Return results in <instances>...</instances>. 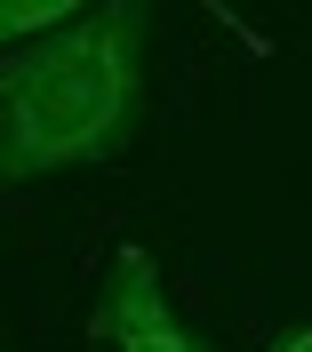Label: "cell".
Returning <instances> with one entry per match:
<instances>
[{"instance_id": "1", "label": "cell", "mask_w": 312, "mask_h": 352, "mask_svg": "<svg viewBox=\"0 0 312 352\" xmlns=\"http://www.w3.org/2000/svg\"><path fill=\"white\" fill-rule=\"evenodd\" d=\"M144 32H153V8L104 0L56 41L16 48L0 65V176L8 184H41V176L129 153L144 120Z\"/></svg>"}, {"instance_id": "2", "label": "cell", "mask_w": 312, "mask_h": 352, "mask_svg": "<svg viewBox=\"0 0 312 352\" xmlns=\"http://www.w3.org/2000/svg\"><path fill=\"white\" fill-rule=\"evenodd\" d=\"M96 336H104L112 352H208L201 336L177 320V305H168L153 256H144L136 241L112 256L104 288H96Z\"/></svg>"}, {"instance_id": "3", "label": "cell", "mask_w": 312, "mask_h": 352, "mask_svg": "<svg viewBox=\"0 0 312 352\" xmlns=\"http://www.w3.org/2000/svg\"><path fill=\"white\" fill-rule=\"evenodd\" d=\"M80 16H89V0H8V8H0V41H8V56H16V48L56 41V32L80 24Z\"/></svg>"}, {"instance_id": "4", "label": "cell", "mask_w": 312, "mask_h": 352, "mask_svg": "<svg viewBox=\"0 0 312 352\" xmlns=\"http://www.w3.org/2000/svg\"><path fill=\"white\" fill-rule=\"evenodd\" d=\"M265 352H312V329H289V336H272Z\"/></svg>"}]
</instances>
